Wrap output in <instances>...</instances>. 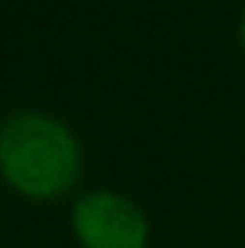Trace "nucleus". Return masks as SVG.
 I'll use <instances>...</instances> for the list:
<instances>
[{
  "instance_id": "1",
  "label": "nucleus",
  "mask_w": 245,
  "mask_h": 248,
  "mask_svg": "<svg viewBox=\"0 0 245 248\" xmlns=\"http://www.w3.org/2000/svg\"><path fill=\"white\" fill-rule=\"evenodd\" d=\"M81 150L58 119L20 113L0 127V173L32 199H55L75 185Z\"/></svg>"
},
{
  "instance_id": "2",
  "label": "nucleus",
  "mask_w": 245,
  "mask_h": 248,
  "mask_svg": "<svg viewBox=\"0 0 245 248\" xmlns=\"http://www.w3.org/2000/svg\"><path fill=\"white\" fill-rule=\"evenodd\" d=\"M72 228L84 248H144L147 222L119 193L95 190L75 202Z\"/></svg>"
},
{
  "instance_id": "3",
  "label": "nucleus",
  "mask_w": 245,
  "mask_h": 248,
  "mask_svg": "<svg viewBox=\"0 0 245 248\" xmlns=\"http://www.w3.org/2000/svg\"><path fill=\"white\" fill-rule=\"evenodd\" d=\"M243 46H245V17H243Z\"/></svg>"
}]
</instances>
